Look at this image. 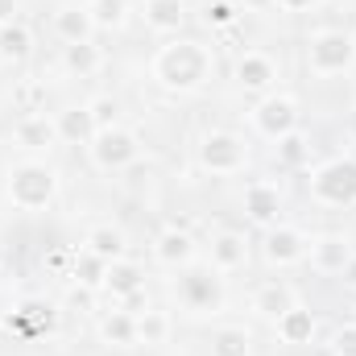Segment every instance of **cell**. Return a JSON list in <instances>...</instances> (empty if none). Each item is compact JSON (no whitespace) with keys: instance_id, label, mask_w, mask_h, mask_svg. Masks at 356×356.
Wrapping results in <instances>:
<instances>
[{"instance_id":"277c9868","label":"cell","mask_w":356,"mask_h":356,"mask_svg":"<svg viewBox=\"0 0 356 356\" xmlns=\"http://www.w3.org/2000/svg\"><path fill=\"white\" fill-rule=\"evenodd\" d=\"M170 294L186 315H220L228 294H224V277L207 266H186L178 269V277L170 282Z\"/></svg>"},{"instance_id":"7a4b0ae2","label":"cell","mask_w":356,"mask_h":356,"mask_svg":"<svg viewBox=\"0 0 356 356\" xmlns=\"http://www.w3.org/2000/svg\"><path fill=\"white\" fill-rule=\"evenodd\" d=\"M4 195H8V203H13L17 211H46V207L54 203V195H58V175H54L46 162L25 158V162L8 166V175H4Z\"/></svg>"},{"instance_id":"30bf717a","label":"cell","mask_w":356,"mask_h":356,"mask_svg":"<svg viewBox=\"0 0 356 356\" xmlns=\"http://www.w3.org/2000/svg\"><path fill=\"white\" fill-rule=\"evenodd\" d=\"M307 261H311V269H315V273L336 277V273H348V269H353L356 249H353V241H348L344 232H319V236H311Z\"/></svg>"},{"instance_id":"f1b7e54d","label":"cell","mask_w":356,"mask_h":356,"mask_svg":"<svg viewBox=\"0 0 356 356\" xmlns=\"http://www.w3.org/2000/svg\"><path fill=\"white\" fill-rule=\"evenodd\" d=\"M273 145H277L273 158H277V166H286V170H298V166H307V158H311V141H307L298 129L286 133V137H277Z\"/></svg>"},{"instance_id":"7c38bea8","label":"cell","mask_w":356,"mask_h":356,"mask_svg":"<svg viewBox=\"0 0 356 356\" xmlns=\"http://www.w3.org/2000/svg\"><path fill=\"white\" fill-rule=\"evenodd\" d=\"M195 257H199V245H195V236L186 232V228H166V232H158V241H154V261L162 269H178L195 266Z\"/></svg>"},{"instance_id":"ffe728a7","label":"cell","mask_w":356,"mask_h":356,"mask_svg":"<svg viewBox=\"0 0 356 356\" xmlns=\"http://www.w3.org/2000/svg\"><path fill=\"white\" fill-rule=\"evenodd\" d=\"M137 290H145V269L137 266V261H129V257L108 261V273H104V294H112V298L120 302V298H129V294H137Z\"/></svg>"},{"instance_id":"1f68e13d","label":"cell","mask_w":356,"mask_h":356,"mask_svg":"<svg viewBox=\"0 0 356 356\" xmlns=\"http://www.w3.org/2000/svg\"><path fill=\"white\" fill-rule=\"evenodd\" d=\"M88 112H91V120H95V129L120 124V99L116 95H95V99H88Z\"/></svg>"},{"instance_id":"4fadbf2b","label":"cell","mask_w":356,"mask_h":356,"mask_svg":"<svg viewBox=\"0 0 356 356\" xmlns=\"http://www.w3.org/2000/svg\"><path fill=\"white\" fill-rule=\"evenodd\" d=\"M13 141H17L21 149H29V154L54 149V141H58V124H54V116H46V112H25V116L13 124Z\"/></svg>"},{"instance_id":"8d00e7d4","label":"cell","mask_w":356,"mask_h":356,"mask_svg":"<svg viewBox=\"0 0 356 356\" xmlns=\"http://www.w3.org/2000/svg\"><path fill=\"white\" fill-rule=\"evenodd\" d=\"M17 13H21V4H17V0H0V25L17 21Z\"/></svg>"},{"instance_id":"e575fe53","label":"cell","mask_w":356,"mask_h":356,"mask_svg":"<svg viewBox=\"0 0 356 356\" xmlns=\"http://www.w3.org/2000/svg\"><path fill=\"white\" fill-rule=\"evenodd\" d=\"M71 261H75V253H67V249H54L42 266L46 269H54V273H71Z\"/></svg>"},{"instance_id":"4dcf8cb0","label":"cell","mask_w":356,"mask_h":356,"mask_svg":"<svg viewBox=\"0 0 356 356\" xmlns=\"http://www.w3.org/2000/svg\"><path fill=\"white\" fill-rule=\"evenodd\" d=\"M17 323H29V332H50L54 327V302H25L17 311Z\"/></svg>"},{"instance_id":"d4e9b609","label":"cell","mask_w":356,"mask_h":356,"mask_svg":"<svg viewBox=\"0 0 356 356\" xmlns=\"http://www.w3.org/2000/svg\"><path fill=\"white\" fill-rule=\"evenodd\" d=\"M99 67H104V50H99L95 42H71V46H63V71L88 79Z\"/></svg>"},{"instance_id":"ac0fdd59","label":"cell","mask_w":356,"mask_h":356,"mask_svg":"<svg viewBox=\"0 0 356 356\" xmlns=\"http://www.w3.org/2000/svg\"><path fill=\"white\" fill-rule=\"evenodd\" d=\"M141 21L154 33H182V25H186V0H141Z\"/></svg>"},{"instance_id":"ba28073f","label":"cell","mask_w":356,"mask_h":356,"mask_svg":"<svg viewBox=\"0 0 356 356\" xmlns=\"http://www.w3.org/2000/svg\"><path fill=\"white\" fill-rule=\"evenodd\" d=\"M249 120H253V129L266 141H277V137H286V133L298 129V99L294 95H282V91H269V95H261L253 104Z\"/></svg>"},{"instance_id":"d6986e66","label":"cell","mask_w":356,"mask_h":356,"mask_svg":"<svg viewBox=\"0 0 356 356\" xmlns=\"http://www.w3.org/2000/svg\"><path fill=\"white\" fill-rule=\"evenodd\" d=\"M54 33H58L63 46H71V42H91L95 21H91L88 4H63V8L54 13Z\"/></svg>"},{"instance_id":"e0dca14e","label":"cell","mask_w":356,"mask_h":356,"mask_svg":"<svg viewBox=\"0 0 356 356\" xmlns=\"http://www.w3.org/2000/svg\"><path fill=\"white\" fill-rule=\"evenodd\" d=\"M95 332H99V340L108 348H137V315H129L124 307L104 311L99 323H95Z\"/></svg>"},{"instance_id":"8fae6325","label":"cell","mask_w":356,"mask_h":356,"mask_svg":"<svg viewBox=\"0 0 356 356\" xmlns=\"http://www.w3.org/2000/svg\"><path fill=\"white\" fill-rule=\"evenodd\" d=\"M232 75H236V88L241 91H253V95L277 91V63H273L269 54H261V50H245V54L236 58Z\"/></svg>"},{"instance_id":"8992f818","label":"cell","mask_w":356,"mask_h":356,"mask_svg":"<svg viewBox=\"0 0 356 356\" xmlns=\"http://www.w3.org/2000/svg\"><path fill=\"white\" fill-rule=\"evenodd\" d=\"M195 158H199V166H203L207 175H224L228 178V175L249 170L253 149H249V141H245L241 133H232V129H211V133L199 137Z\"/></svg>"},{"instance_id":"3957f363","label":"cell","mask_w":356,"mask_h":356,"mask_svg":"<svg viewBox=\"0 0 356 356\" xmlns=\"http://www.w3.org/2000/svg\"><path fill=\"white\" fill-rule=\"evenodd\" d=\"M302 63L319 79L348 75L356 67V33H348V29H315L307 38V46H302Z\"/></svg>"},{"instance_id":"d6a6232c","label":"cell","mask_w":356,"mask_h":356,"mask_svg":"<svg viewBox=\"0 0 356 356\" xmlns=\"http://www.w3.org/2000/svg\"><path fill=\"white\" fill-rule=\"evenodd\" d=\"M203 25H211V29L236 25V4H232V0H207V4H203Z\"/></svg>"},{"instance_id":"52a82bcc","label":"cell","mask_w":356,"mask_h":356,"mask_svg":"<svg viewBox=\"0 0 356 356\" xmlns=\"http://www.w3.org/2000/svg\"><path fill=\"white\" fill-rule=\"evenodd\" d=\"M88 158H91V166L104 170V175L129 170V166L141 158V137H137L133 129H124V124L99 129V133L91 137V145H88Z\"/></svg>"},{"instance_id":"6da1fadb","label":"cell","mask_w":356,"mask_h":356,"mask_svg":"<svg viewBox=\"0 0 356 356\" xmlns=\"http://www.w3.org/2000/svg\"><path fill=\"white\" fill-rule=\"evenodd\" d=\"M211 71H216V54L207 42L199 38H170L154 50V63H149V75L154 83L170 95H195L211 83Z\"/></svg>"},{"instance_id":"484cf974","label":"cell","mask_w":356,"mask_h":356,"mask_svg":"<svg viewBox=\"0 0 356 356\" xmlns=\"http://www.w3.org/2000/svg\"><path fill=\"white\" fill-rule=\"evenodd\" d=\"M104 273H108V261L104 257H95L88 249H75V261H71V282H75V290H104Z\"/></svg>"},{"instance_id":"5b68a950","label":"cell","mask_w":356,"mask_h":356,"mask_svg":"<svg viewBox=\"0 0 356 356\" xmlns=\"http://www.w3.org/2000/svg\"><path fill=\"white\" fill-rule=\"evenodd\" d=\"M307 191L319 207H356V158L340 154L319 162L307 178Z\"/></svg>"},{"instance_id":"4316f807","label":"cell","mask_w":356,"mask_h":356,"mask_svg":"<svg viewBox=\"0 0 356 356\" xmlns=\"http://www.w3.org/2000/svg\"><path fill=\"white\" fill-rule=\"evenodd\" d=\"M170 332H175V323H170L166 311L149 307V311L137 315V344H145V348H162V344L170 340Z\"/></svg>"},{"instance_id":"83f0119b","label":"cell","mask_w":356,"mask_h":356,"mask_svg":"<svg viewBox=\"0 0 356 356\" xmlns=\"http://www.w3.org/2000/svg\"><path fill=\"white\" fill-rule=\"evenodd\" d=\"M211 356H253V336L241 323L216 327L211 332Z\"/></svg>"},{"instance_id":"44dd1931","label":"cell","mask_w":356,"mask_h":356,"mask_svg":"<svg viewBox=\"0 0 356 356\" xmlns=\"http://www.w3.org/2000/svg\"><path fill=\"white\" fill-rule=\"evenodd\" d=\"M298 298H294V290L286 286V282H266V286H257L253 290V315L257 319H266V323H273L282 311H290Z\"/></svg>"},{"instance_id":"7402d4cb","label":"cell","mask_w":356,"mask_h":356,"mask_svg":"<svg viewBox=\"0 0 356 356\" xmlns=\"http://www.w3.org/2000/svg\"><path fill=\"white\" fill-rule=\"evenodd\" d=\"M54 124H58V141H67V145H91V137L99 133L95 120H91V112H88V104H83V108H67V112H58Z\"/></svg>"},{"instance_id":"9c48e42d","label":"cell","mask_w":356,"mask_h":356,"mask_svg":"<svg viewBox=\"0 0 356 356\" xmlns=\"http://www.w3.org/2000/svg\"><path fill=\"white\" fill-rule=\"evenodd\" d=\"M307 249H311V236L302 228H294V224H273V228H266V236H261V257L273 269L302 266L307 261Z\"/></svg>"},{"instance_id":"5bb4252c","label":"cell","mask_w":356,"mask_h":356,"mask_svg":"<svg viewBox=\"0 0 356 356\" xmlns=\"http://www.w3.org/2000/svg\"><path fill=\"white\" fill-rule=\"evenodd\" d=\"M207 261L216 273H236L249 266V241L245 232H216L207 245Z\"/></svg>"},{"instance_id":"f546056e","label":"cell","mask_w":356,"mask_h":356,"mask_svg":"<svg viewBox=\"0 0 356 356\" xmlns=\"http://www.w3.org/2000/svg\"><path fill=\"white\" fill-rule=\"evenodd\" d=\"M88 13L95 21V29H124L129 21V0H88Z\"/></svg>"},{"instance_id":"603a6c76","label":"cell","mask_w":356,"mask_h":356,"mask_svg":"<svg viewBox=\"0 0 356 356\" xmlns=\"http://www.w3.org/2000/svg\"><path fill=\"white\" fill-rule=\"evenodd\" d=\"M83 249L104 257V261H120L124 257V232L112 228V224H91L88 236H83Z\"/></svg>"},{"instance_id":"9a60e30c","label":"cell","mask_w":356,"mask_h":356,"mask_svg":"<svg viewBox=\"0 0 356 356\" xmlns=\"http://www.w3.org/2000/svg\"><path fill=\"white\" fill-rule=\"evenodd\" d=\"M245 216L253 220V224H261V228H273V224H282V195H277V186L273 182H249L245 186Z\"/></svg>"},{"instance_id":"74e56055","label":"cell","mask_w":356,"mask_h":356,"mask_svg":"<svg viewBox=\"0 0 356 356\" xmlns=\"http://www.w3.org/2000/svg\"><path fill=\"white\" fill-rule=\"evenodd\" d=\"M0 67H4V63H0Z\"/></svg>"},{"instance_id":"836d02e7","label":"cell","mask_w":356,"mask_h":356,"mask_svg":"<svg viewBox=\"0 0 356 356\" xmlns=\"http://www.w3.org/2000/svg\"><path fill=\"white\" fill-rule=\"evenodd\" d=\"M332 356H356V323H340L327 340Z\"/></svg>"},{"instance_id":"2e32d148","label":"cell","mask_w":356,"mask_h":356,"mask_svg":"<svg viewBox=\"0 0 356 356\" xmlns=\"http://www.w3.org/2000/svg\"><path fill=\"white\" fill-rule=\"evenodd\" d=\"M315 315H311V307H302V302H294L290 311H282L277 319H273V332H277V340L282 344H294V348H302V344H311L315 340Z\"/></svg>"},{"instance_id":"cb8c5ba5","label":"cell","mask_w":356,"mask_h":356,"mask_svg":"<svg viewBox=\"0 0 356 356\" xmlns=\"http://www.w3.org/2000/svg\"><path fill=\"white\" fill-rule=\"evenodd\" d=\"M29 50H33V33H29L25 21L0 25V63H8V67H13V63H25Z\"/></svg>"},{"instance_id":"d590c367","label":"cell","mask_w":356,"mask_h":356,"mask_svg":"<svg viewBox=\"0 0 356 356\" xmlns=\"http://www.w3.org/2000/svg\"><path fill=\"white\" fill-rule=\"evenodd\" d=\"M273 4H277L282 13H311L319 0H273Z\"/></svg>"}]
</instances>
